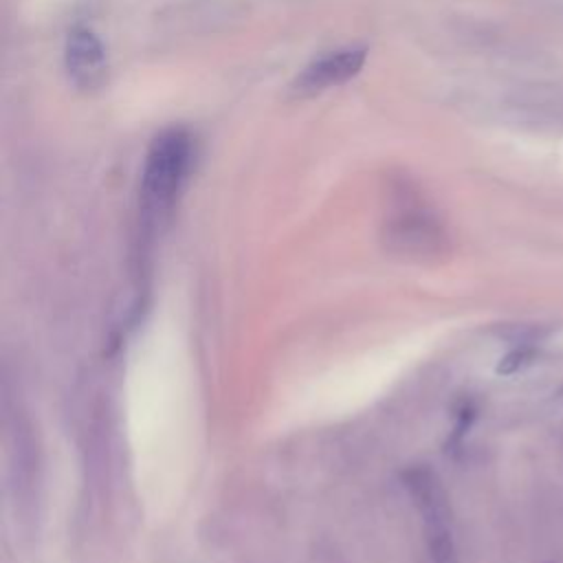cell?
Returning a JSON list of instances; mask_svg holds the SVG:
<instances>
[{
    "mask_svg": "<svg viewBox=\"0 0 563 563\" xmlns=\"http://www.w3.org/2000/svg\"><path fill=\"white\" fill-rule=\"evenodd\" d=\"M64 64L68 79L79 90H97L103 86L108 75L106 51L99 37L90 29H75L66 40Z\"/></svg>",
    "mask_w": 563,
    "mask_h": 563,
    "instance_id": "2",
    "label": "cell"
},
{
    "mask_svg": "<svg viewBox=\"0 0 563 563\" xmlns=\"http://www.w3.org/2000/svg\"><path fill=\"white\" fill-rule=\"evenodd\" d=\"M191 163V139L185 130L158 134L145 156L141 174V213L145 222L163 220L174 207Z\"/></svg>",
    "mask_w": 563,
    "mask_h": 563,
    "instance_id": "1",
    "label": "cell"
},
{
    "mask_svg": "<svg viewBox=\"0 0 563 563\" xmlns=\"http://www.w3.org/2000/svg\"><path fill=\"white\" fill-rule=\"evenodd\" d=\"M365 64V51L363 48H339L330 51L314 62H310L295 81V92L299 95H317L328 88L341 86Z\"/></svg>",
    "mask_w": 563,
    "mask_h": 563,
    "instance_id": "3",
    "label": "cell"
},
{
    "mask_svg": "<svg viewBox=\"0 0 563 563\" xmlns=\"http://www.w3.org/2000/svg\"><path fill=\"white\" fill-rule=\"evenodd\" d=\"M416 484H418V501L422 506V515L427 517V523L431 528L429 532L433 541L435 563H455L451 523H449V512H446L442 493L433 482H427L424 477H420Z\"/></svg>",
    "mask_w": 563,
    "mask_h": 563,
    "instance_id": "4",
    "label": "cell"
}]
</instances>
